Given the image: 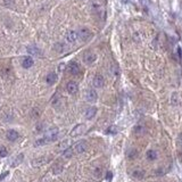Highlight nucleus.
<instances>
[{
    "instance_id": "f257e3e1",
    "label": "nucleus",
    "mask_w": 182,
    "mask_h": 182,
    "mask_svg": "<svg viewBox=\"0 0 182 182\" xmlns=\"http://www.w3.org/2000/svg\"><path fill=\"white\" fill-rule=\"evenodd\" d=\"M57 138H58V129H57V128H52V129H50V130H48V131L46 132L44 138L36 140V146L46 145V144H48V142L55 141Z\"/></svg>"
},
{
    "instance_id": "f03ea898",
    "label": "nucleus",
    "mask_w": 182,
    "mask_h": 182,
    "mask_svg": "<svg viewBox=\"0 0 182 182\" xmlns=\"http://www.w3.org/2000/svg\"><path fill=\"white\" fill-rule=\"evenodd\" d=\"M78 34H79V38H80L82 41H88V40H90L91 39V36H92V33H91V31L87 28H82V29L79 30V32H78Z\"/></svg>"
},
{
    "instance_id": "7ed1b4c3",
    "label": "nucleus",
    "mask_w": 182,
    "mask_h": 182,
    "mask_svg": "<svg viewBox=\"0 0 182 182\" xmlns=\"http://www.w3.org/2000/svg\"><path fill=\"white\" fill-rule=\"evenodd\" d=\"M87 149H88V144L86 142V141H79L76 145L73 147V150H74V153H76V154L84 153Z\"/></svg>"
},
{
    "instance_id": "20e7f679",
    "label": "nucleus",
    "mask_w": 182,
    "mask_h": 182,
    "mask_svg": "<svg viewBox=\"0 0 182 182\" xmlns=\"http://www.w3.org/2000/svg\"><path fill=\"white\" fill-rule=\"evenodd\" d=\"M66 90H67L68 94L74 95V94L78 92V90H79V86H78L76 82H74V81H70V82L66 84Z\"/></svg>"
},
{
    "instance_id": "39448f33",
    "label": "nucleus",
    "mask_w": 182,
    "mask_h": 182,
    "mask_svg": "<svg viewBox=\"0 0 182 182\" xmlns=\"http://www.w3.org/2000/svg\"><path fill=\"white\" fill-rule=\"evenodd\" d=\"M86 129H87V128H86L84 124H79V125H76V126L72 130L71 136H72V137H78V136H80L82 133H84Z\"/></svg>"
},
{
    "instance_id": "423d86ee",
    "label": "nucleus",
    "mask_w": 182,
    "mask_h": 182,
    "mask_svg": "<svg viewBox=\"0 0 182 182\" xmlns=\"http://www.w3.org/2000/svg\"><path fill=\"white\" fill-rule=\"evenodd\" d=\"M86 99L89 102H95L98 99V95L94 89H89L87 92H86Z\"/></svg>"
},
{
    "instance_id": "0eeeda50",
    "label": "nucleus",
    "mask_w": 182,
    "mask_h": 182,
    "mask_svg": "<svg viewBox=\"0 0 182 182\" xmlns=\"http://www.w3.org/2000/svg\"><path fill=\"white\" fill-rule=\"evenodd\" d=\"M92 83H94V87L95 88H102L104 86H105V79H104L102 75L97 74L95 78H94Z\"/></svg>"
},
{
    "instance_id": "6e6552de",
    "label": "nucleus",
    "mask_w": 182,
    "mask_h": 182,
    "mask_svg": "<svg viewBox=\"0 0 182 182\" xmlns=\"http://www.w3.org/2000/svg\"><path fill=\"white\" fill-rule=\"evenodd\" d=\"M68 71L71 74L73 75H78L79 73H80V66L78 63H75V62H72V63H70V65H68Z\"/></svg>"
},
{
    "instance_id": "1a4fd4ad",
    "label": "nucleus",
    "mask_w": 182,
    "mask_h": 182,
    "mask_svg": "<svg viewBox=\"0 0 182 182\" xmlns=\"http://www.w3.org/2000/svg\"><path fill=\"white\" fill-rule=\"evenodd\" d=\"M78 38H79L78 32H75V31H70V32L67 33V36H66V40H67L70 44H74V42L78 40Z\"/></svg>"
},
{
    "instance_id": "9d476101",
    "label": "nucleus",
    "mask_w": 182,
    "mask_h": 182,
    "mask_svg": "<svg viewBox=\"0 0 182 182\" xmlns=\"http://www.w3.org/2000/svg\"><path fill=\"white\" fill-rule=\"evenodd\" d=\"M96 59H97V56L92 52H88L83 57V60H84L86 64H92V63H95Z\"/></svg>"
},
{
    "instance_id": "9b49d317",
    "label": "nucleus",
    "mask_w": 182,
    "mask_h": 182,
    "mask_svg": "<svg viewBox=\"0 0 182 182\" xmlns=\"http://www.w3.org/2000/svg\"><path fill=\"white\" fill-rule=\"evenodd\" d=\"M96 114H97V108L96 107H90L86 112V117H87L88 120H92L96 116Z\"/></svg>"
},
{
    "instance_id": "f8f14e48",
    "label": "nucleus",
    "mask_w": 182,
    "mask_h": 182,
    "mask_svg": "<svg viewBox=\"0 0 182 182\" xmlns=\"http://www.w3.org/2000/svg\"><path fill=\"white\" fill-rule=\"evenodd\" d=\"M7 139L9 141H15L18 139V132L15 130H9L7 132Z\"/></svg>"
},
{
    "instance_id": "ddd939ff",
    "label": "nucleus",
    "mask_w": 182,
    "mask_h": 182,
    "mask_svg": "<svg viewBox=\"0 0 182 182\" xmlns=\"http://www.w3.org/2000/svg\"><path fill=\"white\" fill-rule=\"evenodd\" d=\"M46 81H47L48 84H54L57 81V75L55 73H49L47 75V78H46Z\"/></svg>"
},
{
    "instance_id": "4468645a",
    "label": "nucleus",
    "mask_w": 182,
    "mask_h": 182,
    "mask_svg": "<svg viewBox=\"0 0 182 182\" xmlns=\"http://www.w3.org/2000/svg\"><path fill=\"white\" fill-rule=\"evenodd\" d=\"M22 65L24 68H30V67H32V66H33V59L31 58V57H25V58L23 59Z\"/></svg>"
},
{
    "instance_id": "2eb2a0df",
    "label": "nucleus",
    "mask_w": 182,
    "mask_h": 182,
    "mask_svg": "<svg viewBox=\"0 0 182 182\" xmlns=\"http://www.w3.org/2000/svg\"><path fill=\"white\" fill-rule=\"evenodd\" d=\"M146 156H147V158L149 160H155L157 158V153L153 150V149H150V150H148L147 154H146Z\"/></svg>"
},
{
    "instance_id": "dca6fc26",
    "label": "nucleus",
    "mask_w": 182,
    "mask_h": 182,
    "mask_svg": "<svg viewBox=\"0 0 182 182\" xmlns=\"http://www.w3.org/2000/svg\"><path fill=\"white\" fill-rule=\"evenodd\" d=\"M132 175H133L136 179H142L144 175H145V172H144L142 170H136V171H133Z\"/></svg>"
},
{
    "instance_id": "f3484780",
    "label": "nucleus",
    "mask_w": 182,
    "mask_h": 182,
    "mask_svg": "<svg viewBox=\"0 0 182 182\" xmlns=\"http://www.w3.org/2000/svg\"><path fill=\"white\" fill-rule=\"evenodd\" d=\"M73 154H74V150H73V148H66L65 152L63 153V156L66 157V158H70V157H72Z\"/></svg>"
},
{
    "instance_id": "a211bd4d",
    "label": "nucleus",
    "mask_w": 182,
    "mask_h": 182,
    "mask_svg": "<svg viewBox=\"0 0 182 182\" xmlns=\"http://www.w3.org/2000/svg\"><path fill=\"white\" fill-rule=\"evenodd\" d=\"M28 51H29L30 54H32V55H40V50L36 48V47H34V46H31V47H29L28 48Z\"/></svg>"
},
{
    "instance_id": "6ab92c4d",
    "label": "nucleus",
    "mask_w": 182,
    "mask_h": 182,
    "mask_svg": "<svg viewBox=\"0 0 182 182\" xmlns=\"http://www.w3.org/2000/svg\"><path fill=\"white\" fill-rule=\"evenodd\" d=\"M22 160H23V155L21 154V155H18V156H17V158H16V160L13 162L12 166H14V167H15V166H17L18 164H21V163H22Z\"/></svg>"
},
{
    "instance_id": "aec40b11",
    "label": "nucleus",
    "mask_w": 182,
    "mask_h": 182,
    "mask_svg": "<svg viewBox=\"0 0 182 182\" xmlns=\"http://www.w3.org/2000/svg\"><path fill=\"white\" fill-rule=\"evenodd\" d=\"M7 154H8V152H7V149H6V147H0V157H6L7 156Z\"/></svg>"
},
{
    "instance_id": "412c9836",
    "label": "nucleus",
    "mask_w": 182,
    "mask_h": 182,
    "mask_svg": "<svg viewBox=\"0 0 182 182\" xmlns=\"http://www.w3.org/2000/svg\"><path fill=\"white\" fill-rule=\"evenodd\" d=\"M145 131V129L141 126V125H139V126H136L134 128V133L136 134H142V132Z\"/></svg>"
},
{
    "instance_id": "4be33fe9",
    "label": "nucleus",
    "mask_w": 182,
    "mask_h": 182,
    "mask_svg": "<svg viewBox=\"0 0 182 182\" xmlns=\"http://www.w3.org/2000/svg\"><path fill=\"white\" fill-rule=\"evenodd\" d=\"M106 132H107V133H110V134H115V133L117 132V129L115 128V126H110V128L107 129V131Z\"/></svg>"
},
{
    "instance_id": "5701e85b",
    "label": "nucleus",
    "mask_w": 182,
    "mask_h": 182,
    "mask_svg": "<svg viewBox=\"0 0 182 182\" xmlns=\"http://www.w3.org/2000/svg\"><path fill=\"white\" fill-rule=\"evenodd\" d=\"M178 95L176 94H173V96H172V105H176L178 104Z\"/></svg>"
},
{
    "instance_id": "b1692460",
    "label": "nucleus",
    "mask_w": 182,
    "mask_h": 182,
    "mask_svg": "<svg viewBox=\"0 0 182 182\" xmlns=\"http://www.w3.org/2000/svg\"><path fill=\"white\" fill-rule=\"evenodd\" d=\"M136 156H137V150H136V149H134V150H131V154L129 155V157H130V158H134Z\"/></svg>"
},
{
    "instance_id": "393cba45",
    "label": "nucleus",
    "mask_w": 182,
    "mask_h": 182,
    "mask_svg": "<svg viewBox=\"0 0 182 182\" xmlns=\"http://www.w3.org/2000/svg\"><path fill=\"white\" fill-rule=\"evenodd\" d=\"M8 174H9V172H5V173H2V174L0 175V182L2 181V180H4V179H5Z\"/></svg>"
},
{
    "instance_id": "a878e982",
    "label": "nucleus",
    "mask_w": 182,
    "mask_h": 182,
    "mask_svg": "<svg viewBox=\"0 0 182 182\" xmlns=\"http://www.w3.org/2000/svg\"><path fill=\"white\" fill-rule=\"evenodd\" d=\"M112 178H113V174H112V172H108V173H107V180H108V181H110V180H112Z\"/></svg>"
},
{
    "instance_id": "bb28decb",
    "label": "nucleus",
    "mask_w": 182,
    "mask_h": 182,
    "mask_svg": "<svg viewBox=\"0 0 182 182\" xmlns=\"http://www.w3.org/2000/svg\"><path fill=\"white\" fill-rule=\"evenodd\" d=\"M179 142H180V145H182V133L179 136Z\"/></svg>"
}]
</instances>
